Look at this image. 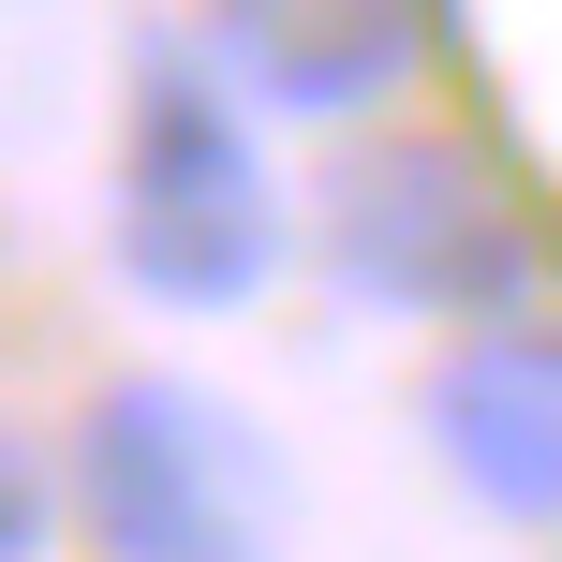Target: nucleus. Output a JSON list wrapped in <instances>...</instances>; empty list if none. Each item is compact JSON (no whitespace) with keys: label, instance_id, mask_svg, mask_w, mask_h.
I'll use <instances>...</instances> for the list:
<instances>
[{"label":"nucleus","instance_id":"nucleus-1","mask_svg":"<svg viewBox=\"0 0 562 562\" xmlns=\"http://www.w3.org/2000/svg\"><path fill=\"white\" fill-rule=\"evenodd\" d=\"M311 237H326L340 296L400 311V326H533L548 311V223L518 207V178L488 164L474 134H415V119H370L356 148L326 164V207H311Z\"/></svg>","mask_w":562,"mask_h":562},{"label":"nucleus","instance_id":"nucleus-2","mask_svg":"<svg viewBox=\"0 0 562 562\" xmlns=\"http://www.w3.org/2000/svg\"><path fill=\"white\" fill-rule=\"evenodd\" d=\"M104 237H119V267H134V296H164V311H252L267 267H281L267 134H252V104H237L207 59H178V45L134 59Z\"/></svg>","mask_w":562,"mask_h":562},{"label":"nucleus","instance_id":"nucleus-3","mask_svg":"<svg viewBox=\"0 0 562 562\" xmlns=\"http://www.w3.org/2000/svg\"><path fill=\"white\" fill-rule=\"evenodd\" d=\"M59 474H75V533L104 562H281V474L207 385L119 370L75 415Z\"/></svg>","mask_w":562,"mask_h":562},{"label":"nucleus","instance_id":"nucleus-4","mask_svg":"<svg viewBox=\"0 0 562 562\" xmlns=\"http://www.w3.org/2000/svg\"><path fill=\"white\" fill-rule=\"evenodd\" d=\"M207 75L252 119L370 134L429 75V0H207Z\"/></svg>","mask_w":562,"mask_h":562},{"label":"nucleus","instance_id":"nucleus-5","mask_svg":"<svg viewBox=\"0 0 562 562\" xmlns=\"http://www.w3.org/2000/svg\"><path fill=\"white\" fill-rule=\"evenodd\" d=\"M429 445H445V474L474 488L488 518H518V533L562 548V311L445 340V370H429Z\"/></svg>","mask_w":562,"mask_h":562},{"label":"nucleus","instance_id":"nucleus-6","mask_svg":"<svg viewBox=\"0 0 562 562\" xmlns=\"http://www.w3.org/2000/svg\"><path fill=\"white\" fill-rule=\"evenodd\" d=\"M59 533H75V474H59V445L0 415V562H45Z\"/></svg>","mask_w":562,"mask_h":562}]
</instances>
